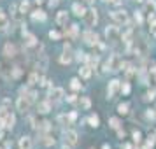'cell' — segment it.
<instances>
[{"label": "cell", "instance_id": "cell-13", "mask_svg": "<svg viewBox=\"0 0 156 149\" xmlns=\"http://www.w3.org/2000/svg\"><path fill=\"white\" fill-rule=\"evenodd\" d=\"M67 21H69V14H67V11H60L58 16H56V23L58 25H67Z\"/></svg>", "mask_w": 156, "mask_h": 149}, {"label": "cell", "instance_id": "cell-17", "mask_svg": "<svg viewBox=\"0 0 156 149\" xmlns=\"http://www.w3.org/2000/svg\"><path fill=\"white\" fill-rule=\"evenodd\" d=\"M4 54L5 56H16V46H12V44H5V48H4Z\"/></svg>", "mask_w": 156, "mask_h": 149}, {"label": "cell", "instance_id": "cell-23", "mask_svg": "<svg viewBox=\"0 0 156 149\" xmlns=\"http://www.w3.org/2000/svg\"><path fill=\"white\" fill-rule=\"evenodd\" d=\"M118 112L119 114H128V103H119L118 105Z\"/></svg>", "mask_w": 156, "mask_h": 149}, {"label": "cell", "instance_id": "cell-4", "mask_svg": "<svg viewBox=\"0 0 156 149\" xmlns=\"http://www.w3.org/2000/svg\"><path fill=\"white\" fill-rule=\"evenodd\" d=\"M16 107H18V111H19V112H27V111H28V107H30V100H28L27 97L21 95V97L18 98V102H16Z\"/></svg>", "mask_w": 156, "mask_h": 149}, {"label": "cell", "instance_id": "cell-47", "mask_svg": "<svg viewBox=\"0 0 156 149\" xmlns=\"http://www.w3.org/2000/svg\"><path fill=\"white\" fill-rule=\"evenodd\" d=\"M63 149H69V147H63Z\"/></svg>", "mask_w": 156, "mask_h": 149}, {"label": "cell", "instance_id": "cell-25", "mask_svg": "<svg viewBox=\"0 0 156 149\" xmlns=\"http://www.w3.org/2000/svg\"><path fill=\"white\" fill-rule=\"evenodd\" d=\"M81 105L84 109H90V105H91V102H90V98H86V97H82L81 98Z\"/></svg>", "mask_w": 156, "mask_h": 149}, {"label": "cell", "instance_id": "cell-27", "mask_svg": "<svg viewBox=\"0 0 156 149\" xmlns=\"http://www.w3.org/2000/svg\"><path fill=\"white\" fill-rule=\"evenodd\" d=\"M28 11H30V4L27 0H23V2H21V12H28Z\"/></svg>", "mask_w": 156, "mask_h": 149}, {"label": "cell", "instance_id": "cell-26", "mask_svg": "<svg viewBox=\"0 0 156 149\" xmlns=\"http://www.w3.org/2000/svg\"><path fill=\"white\" fill-rule=\"evenodd\" d=\"M70 86H72V90H81V82H79V79H72V81H70Z\"/></svg>", "mask_w": 156, "mask_h": 149}, {"label": "cell", "instance_id": "cell-5", "mask_svg": "<svg viewBox=\"0 0 156 149\" xmlns=\"http://www.w3.org/2000/svg\"><path fill=\"white\" fill-rule=\"evenodd\" d=\"M82 39H84V42H86L88 46H97V44H98V37H97V33H93V32H84Z\"/></svg>", "mask_w": 156, "mask_h": 149}, {"label": "cell", "instance_id": "cell-36", "mask_svg": "<svg viewBox=\"0 0 156 149\" xmlns=\"http://www.w3.org/2000/svg\"><path fill=\"white\" fill-rule=\"evenodd\" d=\"M135 19H137V23H142V14L140 12H135Z\"/></svg>", "mask_w": 156, "mask_h": 149}, {"label": "cell", "instance_id": "cell-44", "mask_svg": "<svg viewBox=\"0 0 156 149\" xmlns=\"http://www.w3.org/2000/svg\"><path fill=\"white\" fill-rule=\"evenodd\" d=\"M84 2H86V4H93V2H95V0H84Z\"/></svg>", "mask_w": 156, "mask_h": 149}, {"label": "cell", "instance_id": "cell-34", "mask_svg": "<svg viewBox=\"0 0 156 149\" xmlns=\"http://www.w3.org/2000/svg\"><path fill=\"white\" fill-rule=\"evenodd\" d=\"M21 76V69L19 67H14V70H12V77H19Z\"/></svg>", "mask_w": 156, "mask_h": 149}, {"label": "cell", "instance_id": "cell-8", "mask_svg": "<svg viewBox=\"0 0 156 149\" xmlns=\"http://www.w3.org/2000/svg\"><path fill=\"white\" fill-rule=\"evenodd\" d=\"M14 121H16L14 114H12V112H9V114H7L2 121H0V125H4L5 128H12V126H14Z\"/></svg>", "mask_w": 156, "mask_h": 149}, {"label": "cell", "instance_id": "cell-12", "mask_svg": "<svg viewBox=\"0 0 156 149\" xmlns=\"http://www.w3.org/2000/svg\"><path fill=\"white\" fill-rule=\"evenodd\" d=\"M37 111H39L40 114H48V112L51 111V103H49V100H46V102H40V103L37 105Z\"/></svg>", "mask_w": 156, "mask_h": 149}, {"label": "cell", "instance_id": "cell-2", "mask_svg": "<svg viewBox=\"0 0 156 149\" xmlns=\"http://www.w3.org/2000/svg\"><path fill=\"white\" fill-rule=\"evenodd\" d=\"M84 21H86V25H88V27H95V25H97V21H98L97 11H95V9L86 11V14H84Z\"/></svg>", "mask_w": 156, "mask_h": 149}, {"label": "cell", "instance_id": "cell-15", "mask_svg": "<svg viewBox=\"0 0 156 149\" xmlns=\"http://www.w3.org/2000/svg\"><path fill=\"white\" fill-rule=\"evenodd\" d=\"M19 149H32V139L30 137H21L19 139Z\"/></svg>", "mask_w": 156, "mask_h": 149}, {"label": "cell", "instance_id": "cell-38", "mask_svg": "<svg viewBox=\"0 0 156 149\" xmlns=\"http://www.w3.org/2000/svg\"><path fill=\"white\" fill-rule=\"evenodd\" d=\"M67 100H69L70 103H74V102H76V95H69V97H67Z\"/></svg>", "mask_w": 156, "mask_h": 149}, {"label": "cell", "instance_id": "cell-16", "mask_svg": "<svg viewBox=\"0 0 156 149\" xmlns=\"http://www.w3.org/2000/svg\"><path fill=\"white\" fill-rule=\"evenodd\" d=\"M60 61H61V63H70V61H72V56H70V48H69V46H65V53L61 54Z\"/></svg>", "mask_w": 156, "mask_h": 149}, {"label": "cell", "instance_id": "cell-43", "mask_svg": "<svg viewBox=\"0 0 156 149\" xmlns=\"http://www.w3.org/2000/svg\"><path fill=\"white\" fill-rule=\"evenodd\" d=\"M123 149H131V146H130V144H125V146H123Z\"/></svg>", "mask_w": 156, "mask_h": 149}, {"label": "cell", "instance_id": "cell-11", "mask_svg": "<svg viewBox=\"0 0 156 149\" xmlns=\"http://www.w3.org/2000/svg\"><path fill=\"white\" fill-rule=\"evenodd\" d=\"M144 12H147L149 16H151V14H156V2H154V0H147V2H146Z\"/></svg>", "mask_w": 156, "mask_h": 149}, {"label": "cell", "instance_id": "cell-14", "mask_svg": "<svg viewBox=\"0 0 156 149\" xmlns=\"http://www.w3.org/2000/svg\"><path fill=\"white\" fill-rule=\"evenodd\" d=\"M23 35H25V44H27L28 48H32V46H35V44H37V39H35V35L27 33V32H23Z\"/></svg>", "mask_w": 156, "mask_h": 149}, {"label": "cell", "instance_id": "cell-45", "mask_svg": "<svg viewBox=\"0 0 156 149\" xmlns=\"http://www.w3.org/2000/svg\"><path fill=\"white\" fill-rule=\"evenodd\" d=\"M0 139H4V132L2 130H0Z\"/></svg>", "mask_w": 156, "mask_h": 149}, {"label": "cell", "instance_id": "cell-3", "mask_svg": "<svg viewBox=\"0 0 156 149\" xmlns=\"http://www.w3.org/2000/svg\"><path fill=\"white\" fill-rule=\"evenodd\" d=\"M112 19L116 21V23H119V25H126L128 23V14L125 11H114L112 12Z\"/></svg>", "mask_w": 156, "mask_h": 149}, {"label": "cell", "instance_id": "cell-46", "mask_svg": "<svg viewBox=\"0 0 156 149\" xmlns=\"http://www.w3.org/2000/svg\"><path fill=\"white\" fill-rule=\"evenodd\" d=\"M35 2H37V4H42V2H44V0H35Z\"/></svg>", "mask_w": 156, "mask_h": 149}, {"label": "cell", "instance_id": "cell-32", "mask_svg": "<svg viewBox=\"0 0 156 149\" xmlns=\"http://www.w3.org/2000/svg\"><path fill=\"white\" fill-rule=\"evenodd\" d=\"M121 91L126 95V93H130V84L128 82H123V86H121Z\"/></svg>", "mask_w": 156, "mask_h": 149}, {"label": "cell", "instance_id": "cell-22", "mask_svg": "<svg viewBox=\"0 0 156 149\" xmlns=\"http://www.w3.org/2000/svg\"><path fill=\"white\" fill-rule=\"evenodd\" d=\"M88 121H90V125H91V126H95V128H97V126H98V123H100V119H98V116H97V114L90 116V119H88Z\"/></svg>", "mask_w": 156, "mask_h": 149}, {"label": "cell", "instance_id": "cell-37", "mask_svg": "<svg viewBox=\"0 0 156 149\" xmlns=\"http://www.w3.org/2000/svg\"><path fill=\"white\" fill-rule=\"evenodd\" d=\"M76 118H77L76 112H70V114H69V121H76Z\"/></svg>", "mask_w": 156, "mask_h": 149}, {"label": "cell", "instance_id": "cell-20", "mask_svg": "<svg viewBox=\"0 0 156 149\" xmlns=\"http://www.w3.org/2000/svg\"><path fill=\"white\" fill-rule=\"evenodd\" d=\"M72 9H74V12H76L77 16H84V14H86L84 7H82L81 4H74V7H72Z\"/></svg>", "mask_w": 156, "mask_h": 149}, {"label": "cell", "instance_id": "cell-7", "mask_svg": "<svg viewBox=\"0 0 156 149\" xmlns=\"http://www.w3.org/2000/svg\"><path fill=\"white\" fill-rule=\"evenodd\" d=\"M135 53L137 54H142V56L147 53V44H146L144 40H135Z\"/></svg>", "mask_w": 156, "mask_h": 149}, {"label": "cell", "instance_id": "cell-18", "mask_svg": "<svg viewBox=\"0 0 156 149\" xmlns=\"http://www.w3.org/2000/svg\"><path fill=\"white\" fill-rule=\"evenodd\" d=\"M79 72H81V77L88 79V77L91 76V67H90V65H84V67H81V69H79Z\"/></svg>", "mask_w": 156, "mask_h": 149}, {"label": "cell", "instance_id": "cell-33", "mask_svg": "<svg viewBox=\"0 0 156 149\" xmlns=\"http://www.w3.org/2000/svg\"><path fill=\"white\" fill-rule=\"evenodd\" d=\"M69 33H70L72 37H76V35H77V25H72L70 30H69Z\"/></svg>", "mask_w": 156, "mask_h": 149}, {"label": "cell", "instance_id": "cell-6", "mask_svg": "<svg viewBox=\"0 0 156 149\" xmlns=\"http://www.w3.org/2000/svg\"><path fill=\"white\" fill-rule=\"evenodd\" d=\"M119 88H121V86H119V81H116V79H114V81H110V82H109V88H107V95H109V98H112Z\"/></svg>", "mask_w": 156, "mask_h": 149}, {"label": "cell", "instance_id": "cell-39", "mask_svg": "<svg viewBox=\"0 0 156 149\" xmlns=\"http://www.w3.org/2000/svg\"><path fill=\"white\" fill-rule=\"evenodd\" d=\"M147 118H151V119H154V118H156V114H154L153 111H147Z\"/></svg>", "mask_w": 156, "mask_h": 149}, {"label": "cell", "instance_id": "cell-21", "mask_svg": "<svg viewBox=\"0 0 156 149\" xmlns=\"http://www.w3.org/2000/svg\"><path fill=\"white\" fill-rule=\"evenodd\" d=\"M109 126H110V128H114V130H118L119 128V119L118 118H110L109 119Z\"/></svg>", "mask_w": 156, "mask_h": 149}, {"label": "cell", "instance_id": "cell-30", "mask_svg": "<svg viewBox=\"0 0 156 149\" xmlns=\"http://www.w3.org/2000/svg\"><path fill=\"white\" fill-rule=\"evenodd\" d=\"M44 144H46V146H53L54 144V139H51L49 135H46V137H44Z\"/></svg>", "mask_w": 156, "mask_h": 149}, {"label": "cell", "instance_id": "cell-42", "mask_svg": "<svg viewBox=\"0 0 156 149\" xmlns=\"http://www.w3.org/2000/svg\"><path fill=\"white\" fill-rule=\"evenodd\" d=\"M105 2H112V4H119L121 0H105Z\"/></svg>", "mask_w": 156, "mask_h": 149}, {"label": "cell", "instance_id": "cell-29", "mask_svg": "<svg viewBox=\"0 0 156 149\" xmlns=\"http://www.w3.org/2000/svg\"><path fill=\"white\" fill-rule=\"evenodd\" d=\"M49 37H51V39H54V40H58V39L61 37V33H60V32H54V30H51V32H49Z\"/></svg>", "mask_w": 156, "mask_h": 149}, {"label": "cell", "instance_id": "cell-41", "mask_svg": "<svg viewBox=\"0 0 156 149\" xmlns=\"http://www.w3.org/2000/svg\"><path fill=\"white\" fill-rule=\"evenodd\" d=\"M118 137H121V139L125 137V132H123V130H119V128H118Z\"/></svg>", "mask_w": 156, "mask_h": 149}, {"label": "cell", "instance_id": "cell-40", "mask_svg": "<svg viewBox=\"0 0 156 149\" xmlns=\"http://www.w3.org/2000/svg\"><path fill=\"white\" fill-rule=\"evenodd\" d=\"M58 2H60V0H49V5H51V7H54Z\"/></svg>", "mask_w": 156, "mask_h": 149}, {"label": "cell", "instance_id": "cell-10", "mask_svg": "<svg viewBox=\"0 0 156 149\" xmlns=\"http://www.w3.org/2000/svg\"><path fill=\"white\" fill-rule=\"evenodd\" d=\"M65 140H67V144H70V146L77 144V133H76L74 130H69V132H65Z\"/></svg>", "mask_w": 156, "mask_h": 149}, {"label": "cell", "instance_id": "cell-24", "mask_svg": "<svg viewBox=\"0 0 156 149\" xmlns=\"http://www.w3.org/2000/svg\"><path fill=\"white\" fill-rule=\"evenodd\" d=\"M37 81H39V74H35V72L30 74V77H28V84H30V86H32V84H35Z\"/></svg>", "mask_w": 156, "mask_h": 149}, {"label": "cell", "instance_id": "cell-9", "mask_svg": "<svg viewBox=\"0 0 156 149\" xmlns=\"http://www.w3.org/2000/svg\"><path fill=\"white\" fill-rule=\"evenodd\" d=\"M61 98H63V90H61V88H54V90L49 91V100L58 102V100H61Z\"/></svg>", "mask_w": 156, "mask_h": 149}, {"label": "cell", "instance_id": "cell-31", "mask_svg": "<svg viewBox=\"0 0 156 149\" xmlns=\"http://www.w3.org/2000/svg\"><path fill=\"white\" fill-rule=\"evenodd\" d=\"M154 95H156V90H149V91H147V95H146V100H153V98H154Z\"/></svg>", "mask_w": 156, "mask_h": 149}, {"label": "cell", "instance_id": "cell-28", "mask_svg": "<svg viewBox=\"0 0 156 149\" xmlns=\"http://www.w3.org/2000/svg\"><path fill=\"white\" fill-rule=\"evenodd\" d=\"M49 126H51L49 121H42V123H40V130H42V132H48V130H49Z\"/></svg>", "mask_w": 156, "mask_h": 149}, {"label": "cell", "instance_id": "cell-1", "mask_svg": "<svg viewBox=\"0 0 156 149\" xmlns=\"http://www.w3.org/2000/svg\"><path fill=\"white\" fill-rule=\"evenodd\" d=\"M105 37H107V40L110 42V44H116V42L121 39L119 30H118L116 27H107V30H105Z\"/></svg>", "mask_w": 156, "mask_h": 149}, {"label": "cell", "instance_id": "cell-35", "mask_svg": "<svg viewBox=\"0 0 156 149\" xmlns=\"http://www.w3.org/2000/svg\"><path fill=\"white\" fill-rule=\"evenodd\" d=\"M133 140H135V142L140 140V132H133Z\"/></svg>", "mask_w": 156, "mask_h": 149}, {"label": "cell", "instance_id": "cell-19", "mask_svg": "<svg viewBox=\"0 0 156 149\" xmlns=\"http://www.w3.org/2000/svg\"><path fill=\"white\" fill-rule=\"evenodd\" d=\"M32 18L35 19V21H44V19H46V12H44V11H35V12H32Z\"/></svg>", "mask_w": 156, "mask_h": 149}]
</instances>
